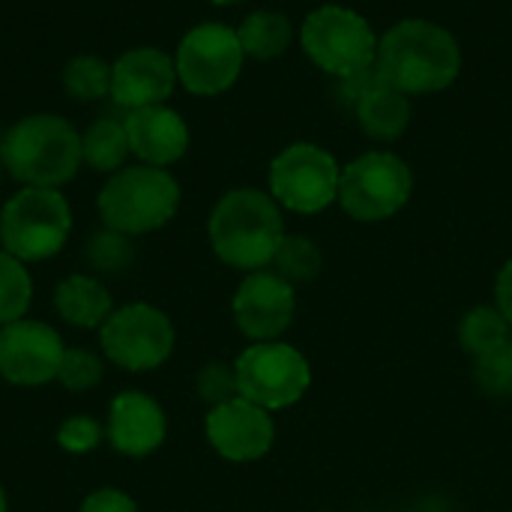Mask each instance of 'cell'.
Masks as SVG:
<instances>
[{
    "mask_svg": "<svg viewBox=\"0 0 512 512\" xmlns=\"http://www.w3.org/2000/svg\"><path fill=\"white\" fill-rule=\"evenodd\" d=\"M375 66L378 75L402 93H435L459 78L462 51L450 30L408 18L384 33Z\"/></svg>",
    "mask_w": 512,
    "mask_h": 512,
    "instance_id": "obj_1",
    "label": "cell"
},
{
    "mask_svg": "<svg viewBox=\"0 0 512 512\" xmlns=\"http://www.w3.org/2000/svg\"><path fill=\"white\" fill-rule=\"evenodd\" d=\"M0 162L24 186L60 189L81 162V135L60 114H27L0 135Z\"/></svg>",
    "mask_w": 512,
    "mask_h": 512,
    "instance_id": "obj_2",
    "label": "cell"
},
{
    "mask_svg": "<svg viewBox=\"0 0 512 512\" xmlns=\"http://www.w3.org/2000/svg\"><path fill=\"white\" fill-rule=\"evenodd\" d=\"M210 246L219 261L237 270H261L285 237L282 213L273 195L258 189H234L219 198L210 213Z\"/></svg>",
    "mask_w": 512,
    "mask_h": 512,
    "instance_id": "obj_3",
    "label": "cell"
},
{
    "mask_svg": "<svg viewBox=\"0 0 512 512\" xmlns=\"http://www.w3.org/2000/svg\"><path fill=\"white\" fill-rule=\"evenodd\" d=\"M102 225L126 237L165 228L180 207V183L156 165H129L108 177L96 198Z\"/></svg>",
    "mask_w": 512,
    "mask_h": 512,
    "instance_id": "obj_4",
    "label": "cell"
},
{
    "mask_svg": "<svg viewBox=\"0 0 512 512\" xmlns=\"http://www.w3.org/2000/svg\"><path fill=\"white\" fill-rule=\"evenodd\" d=\"M72 231V207L60 189L24 186L0 210V243L18 261L54 258Z\"/></svg>",
    "mask_w": 512,
    "mask_h": 512,
    "instance_id": "obj_5",
    "label": "cell"
},
{
    "mask_svg": "<svg viewBox=\"0 0 512 512\" xmlns=\"http://www.w3.org/2000/svg\"><path fill=\"white\" fill-rule=\"evenodd\" d=\"M300 42L315 66L336 78H348L375 66L378 39L369 21L345 6H321L309 12L300 30Z\"/></svg>",
    "mask_w": 512,
    "mask_h": 512,
    "instance_id": "obj_6",
    "label": "cell"
},
{
    "mask_svg": "<svg viewBox=\"0 0 512 512\" xmlns=\"http://www.w3.org/2000/svg\"><path fill=\"white\" fill-rule=\"evenodd\" d=\"M414 189L411 168L393 153H363L345 165L339 180V204L360 222H381L399 213Z\"/></svg>",
    "mask_w": 512,
    "mask_h": 512,
    "instance_id": "obj_7",
    "label": "cell"
},
{
    "mask_svg": "<svg viewBox=\"0 0 512 512\" xmlns=\"http://www.w3.org/2000/svg\"><path fill=\"white\" fill-rule=\"evenodd\" d=\"M99 345L120 369L153 372L174 351V324L150 303H129L114 309L99 327Z\"/></svg>",
    "mask_w": 512,
    "mask_h": 512,
    "instance_id": "obj_8",
    "label": "cell"
},
{
    "mask_svg": "<svg viewBox=\"0 0 512 512\" xmlns=\"http://www.w3.org/2000/svg\"><path fill=\"white\" fill-rule=\"evenodd\" d=\"M237 387L240 396L261 405L264 411L291 408L303 399V393L312 384V372L306 357L282 342H258L249 345L237 363Z\"/></svg>",
    "mask_w": 512,
    "mask_h": 512,
    "instance_id": "obj_9",
    "label": "cell"
},
{
    "mask_svg": "<svg viewBox=\"0 0 512 512\" xmlns=\"http://www.w3.org/2000/svg\"><path fill=\"white\" fill-rule=\"evenodd\" d=\"M339 162L315 144H291L270 165L273 201L294 213H321L339 201Z\"/></svg>",
    "mask_w": 512,
    "mask_h": 512,
    "instance_id": "obj_10",
    "label": "cell"
},
{
    "mask_svg": "<svg viewBox=\"0 0 512 512\" xmlns=\"http://www.w3.org/2000/svg\"><path fill=\"white\" fill-rule=\"evenodd\" d=\"M243 57L237 30L225 24H198L177 45V81L195 96H219L240 78Z\"/></svg>",
    "mask_w": 512,
    "mask_h": 512,
    "instance_id": "obj_11",
    "label": "cell"
},
{
    "mask_svg": "<svg viewBox=\"0 0 512 512\" xmlns=\"http://www.w3.org/2000/svg\"><path fill=\"white\" fill-rule=\"evenodd\" d=\"M63 339L42 321H12L0 327V378L18 387H42L57 381Z\"/></svg>",
    "mask_w": 512,
    "mask_h": 512,
    "instance_id": "obj_12",
    "label": "cell"
},
{
    "mask_svg": "<svg viewBox=\"0 0 512 512\" xmlns=\"http://www.w3.org/2000/svg\"><path fill=\"white\" fill-rule=\"evenodd\" d=\"M204 432L210 447L228 462H255L270 453L276 438L270 414L243 396L210 408Z\"/></svg>",
    "mask_w": 512,
    "mask_h": 512,
    "instance_id": "obj_13",
    "label": "cell"
},
{
    "mask_svg": "<svg viewBox=\"0 0 512 512\" xmlns=\"http://www.w3.org/2000/svg\"><path fill=\"white\" fill-rule=\"evenodd\" d=\"M297 297L294 285L279 273L255 270L249 273L234 294V321L243 336L255 342H273L282 336L294 318Z\"/></svg>",
    "mask_w": 512,
    "mask_h": 512,
    "instance_id": "obj_14",
    "label": "cell"
},
{
    "mask_svg": "<svg viewBox=\"0 0 512 512\" xmlns=\"http://www.w3.org/2000/svg\"><path fill=\"white\" fill-rule=\"evenodd\" d=\"M174 84L177 66L162 48L138 45L111 63V99L129 111L165 105V99L174 93Z\"/></svg>",
    "mask_w": 512,
    "mask_h": 512,
    "instance_id": "obj_15",
    "label": "cell"
},
{
    "mask_svg": "<svg viewBox=\"0 0 512 512\" xmlns=\"http://www.w3.org/2000/svg\"><path fill=\"white\" fill-rule=\"evenodd\" d=\"M165 435H168L165 411L147 393L126 390L111 402L105 438L117 453L129 459H144L165 444Z\"/></svg>",
    "mask_w": 512,
    "mask_h": 512,
    "instance_id": "obj_16",
    "label": "cell"
},
{
    "mask_svg": "<svg viewBox=\"0 0 512 512\" xmlns=\"http://www.w3.org/2000/svg\"><path fill=\"white\" fill-rule=\"evenodd\" d=\"M129 135V150L144 165L165 168L189 150V126L186 120L168 105L135 108L123 120Z\"/></svg>",
    "mask_w": 512,
    "mask_h": 512,
    "instance_id": "obj_17",
    "label": "cell"
},
{
    "mask_svg": "<svg viewBox=\"0 0 512 512\" xmlns=\"http://www.w3.org/2000/svg\"><path fill=\"white\" fill-rule=\"evenodd\" d=\"M54 309L72 327L99 330L108 321V315L114 312V303H111L108 288L99 279L78 273V276L63 279L54 288Z\"/></svg>",
    "mask_w": 512,
    "mask_h": 512,
    "instance_id": "obj_18",
    "label": "cell"
},
{
    "mask_svg": "<svg viewBox=\"0 0 512 512\" xmlns=\"http://www.w3.org/2000/svg\"><path fill=\"white\" fill-rule=\"evenodd\" d=\"M354 111H357V120H360L363 132H369L372 138H381V141L399 138L405 132V126H408V120H411L408 93L390 87L384 78L354 102Z\"/></svg>",
    "mask_w": 512,
    "mask_h": 512,
    "instance_id": "obj_19",
    "label": "cell"
},
{
    "mask_svg": "<svg viewBox=\"0 0 512 512\" xmlns=\"http://www.w3.org/2000/svg\"><path fill=\"white\" fill-rule=\"evenodd\" d=\"M129 135L123 120L99 117L81 135V162L102 174H117L129 156Z\"/></svg>",
    "mask_w": 512,
    "mask_h": 512,
    "instance_id": "obj_20",
    "label": "cell"
},
{
    "mask_svg": "<svg viewBox=\"0 0 512 512\" xmlns=\"http://www.w3.org/2000/svg\"><path fill=\"white\" fill-rule=\"evenodd\" d=\"M237 36H240L243 54L255 60H273L291 45V21L282 12L258 9L240 24Z\"/></svg>",
    "mask_w": 512,
    "mask_h": 512,
    "instance_id": "obj_21",
    "label": "cell"
},
{
    "mask_svg": "<svg viewBox=\"0 0 512 512\" xmlns=\"http://www.w3.org/2000/svg\"><path fill=\"white\" fill-rule=\"evenodd\" d=\"M507 336H510V324H507V318H504L498 309H492V306H477V309H471V312L462 318V324H459V345H462V351L474 354L477 360L486 357V354H492V351L501 348L504 342H510Z\"/></svg>",
    "mask_w": 512,
    "mask_h": 512,
    "instance_id": "obj_22",
    "label": "cell"
},
{
    "mask_svg": "<svg viewBox=\"0 0 512 512\" xmlns=\"http://www.w3.org/2000/svg\"><path fill=\"white\" fill-rule=\"evenodd\" d=\"M30 297H33V282L24 261L0 249V327L21 321L24 312L30 309Z\"/></svg>",
    "mask_w": 512,
    "mask_h": 512,
    "instance_id": "obj_23",
    "label": "cell"
},
{
    "mask_svg": "<svg viewBox=\"0 0 512 512\" xmlns=\"http://www.w3.org/2000/svg\"><path fill=\"white\" fill-rule=\"evenodd\" d=\"M63 87L78 102H96L111 96V66L102 57L78 54L63 69Z\"/></svg>",
    "mask_w": 512,
    "mask_h": 512,
    "instance_id": "obj_24",
    "label": "cell"
},
{
    "mask_svg": "<svg viewBox=\"0 0 512 512\" xmlns=\"http://www.w3.org/2000/svg\"><path fill=\"white\" fill-rule=\"evenodd\" d=\"M276 273L285 282H312L321 273V252L309 237L300 234H285L276 255H273Z\"/></svg>",
    "mask_w": 512,
    "mask_h": 512,
    "instance_id": "obj_25",
    "label": "cell"
},
{
    "mask_svg": "<svg viewBox=\"0 0 512 512\" xmlns=\"http://www.w3.org/2000/svg\"><path fill=\"white\" fill-rule=\"evenodd\" d=\"M84 255H87V264L93 270L114 276V273H123L132 264V243H129L126 234L111 231V228H102L99 234H93L87 240Z\"/></svg>",
    "mask_w": 512,
    "mask_h": 512,
    "instance_id": "obj_26",
    "label": "cell"
},
{
    "mask_svg": "<svg viewBox=\"0 0 512 512\" xmlns=\"http://www.w3.org/2000/svg\"><path fill=\"white\" fill-rule=\"evenodd\" d=\"M102 375H105V366L93 351H87V348H66L63 351L57 381L69 393H84V390L96 387L102 381Z\"/></svg>",
    "mask_w": 512,
    "mask_h": 512,
    "instance_id": "obj_27",
    "label": "cell"
},
{
    "mask_svg": "<svg viewBox=\"0 0 512 512\" xmlns=\"http://www.w3.org/2000/svg\"><path fill=\"white\" fill-rule=\"evenodd\" d=\"M474 378H477L480 390L495 396V399L512 396V342H504L492 354L480 357L477 369H474Z\"/></svg>",
    "mask_w": 512,
    "mask_h": 512,
    "instance_id": "obj_28",
    "label": "cell"
},
{
    "mask_svg": "<svg viewBox=\"0 0 512 512\" xmlns=\"http://www.w3.org/2000/svg\"><path fill=\"white\" fill-rule=\"evenodd\" d=\"M195 390H198V396H201L210 408L237 399V396H240V387H237V372H234V366H228V363H207V366L198 372V378H195Z\"/></svg>",
    "mask_w": 512,
    "mask_h": 512,
    "instance_id": "obj_29",
    "label": "cell"
},
{
    "mask_svg": "<svg viewBox=\"0 0 512 512\" xmlns=\"http://www.w3.org/2000/svg\"><path fill=\"white\" fill-rule=\"evenodd\" d=\"M57 444L60 450L72 453V456H84V453H93L99 444H102V426L84 414L78 417H69L60 423L57 429Z\"/></svg>",
    "mask_w": 512,
    "mask_h": 512,
    "instance_id": "obj_30",
    "label": "cell"
},
{
    "mask_svg": "<svg viewBox=\"0 0 512 512\" xmlns=\"http://www.w3.org/2000/svg\"><path fill=\"white\" fill-rule=\"evenodd\" d=\"M78 512H141V510H138V504H135L126 492H120V489H99V492H93V495H87V498L81 501V510Z\"/></svg>",
    "mask_w": 512,
    "mask_h": 512,
    "instance_id": "obj_31",
    "label": "cell"
},
{
    "mask_svg": "<svg viewBox=\"0 0 512 512\" xmlns=\"http://www.w3.org/2000/svg\"><path fill=\"white\" fill-rule=\"evenodd\" d=\"M381 81V75H378V66H369V69H363V72H354V75H348V78H339V99L345 102V105H351L354 108V102L369 90V87H375Z\"/></svg>",
    "mask_w": 512,
    "mask_h": 512,
    "instance_id": "obj_32",
    "label": "cell"
},
{
    "mask_svg": "<svg viewBox=\"0 0 512 512\" xmlns=\"http://www.w3.org/2000/svg\"><path fill=\"white\" fill-rule=\"evenodd\" d=\"M495 297H498V312L507 318V324L512 327V261H507L504 270L498 273Z\"/></svg>",
    "mask_w": 512,
    "mask_h": 512,
    "instance_id": "obj_33",
    "label": "cell"
},
{
    "mask_svg": "<svg viewBox=\"0 0 512 512\" xmlns=\"http://www.w3.org/2000/svg\"><path fill=\"white\" fill-rule=\"evenodd\" d=\"M9 510V504H6V492L0 489V512H6Z\"/></svg>",
    "mask_w": 512,
    "mask_h": 512,
    "instance_id": "obj_34",
    "label": "cell"
},
{
    "mask_svg": "<svg viewBox=\"0 0 512 512\" xmlns=\"http://www.w3.org/2000/svg\"><path fill=\"white\" fill-rule=\"evenodd\" d=\"M213 3H219V6H225V3H240V0H213Z\"/></svg>",
    "mask_w": 512,
    "mask_h": 512,
    "instance_id": "obj_35",
    "label": "cell"
},
{
    "mask_svg": "<svg viewBox=\"0 0 512 512\" xmlns=\"http://www.w3.org/2000/svg\"><path fill=\"white\" fill-rule=\"evenodd\" d=\"M0 171H3V162H0Z\"/></svg>",
    "mask_w": 512,
    "mask_h": 512,
    "instance_id": "obj_36",
    "label": "cell"
}]
</instances>
